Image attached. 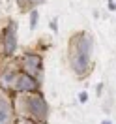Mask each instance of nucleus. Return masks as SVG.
<instances>
[{
    "label": "nucleus",
    "instance_id": "nucleus-1",
    "mask_svg": "<svg viewBox=\"0 0 116 124\" xmlns=\"http://www.w3.org/2000/svg\"><path fill=\"white\" fill-rule=\"evenodd\" d=\"M90 56H92V39L86 34H79L69 47L71 68L77 73H84L88 68V62H90Z\"/></svg>",
    "mask_w": 116,
    "mask_h": 124
},
{
    "label": "nucleus",
    "instance_id": "nucleus-2",
    "mask_svg": "<svg viewBox=\"0 0 116 124\" xmlns=\"http://www.w3.org/2000/svg\"><path fill=\"white\" fill-rule=\"evenodd\" d=\"M28 113H30L36 120H45L47 115H49V105H47V101L41 98V96H30L28 100Z\"/></svg>",
    "mask_w": 116,
    "mask_h": 124
},
{
    "label": "nucleus",
    "instance_id": "nucleus-3",
    "mask_svg": "<svg viewBox=\"0 0 116 124\" xmlns=\"http://www.w3.org/2000/svg\"><path fill=\"white\" fill-rule=\"evenodd\" d=\"M15 49H17V24L11 23L4 32V51L9 56L15 53Z\"/></svg>",
    "mask_w": 116,
    "mask_h": 124
},
{
    "label": "nucleus",
    "instance_id": "nucleus-4",
    "mask_svg": "<svg viewBox=\"0 0 116 124\" xmlns=\"http://www.w3.org/2000/svg\"><path fill=\"white\" fill-rule=\"evenodd\" d=\"M23 64H24V70H26L28 75L39 77V73H41V58H39L38 54H26Z\"/></svg>",
    "mask_w": 116,
    "mask_h": 124
},
{
    "label": "nucleus",
    "instance_id": "nucleus-5",
    "mask_svg": "<svg viewBox=\"0 0 116 124\" xmlns=\"http://www.w3.org/2000/svg\"><path fill=\"white\" fill-rule=\"evenodd\" d=\"M13 86H15V90H36L38 88V81H36V77H32L28 73H21Z\"/></svg>",
    "mask_w": 116,
    "mask_h": 124
},
{
    "label": "nucleus",
    "instance_id": "nucleus-6",
    "mask_svg": "<svg viewBox=\"0 0 116 124\" xmlns=\"http://www.w3.org/2000/svg\"><path fill=\"white\" fill-rule=\"evenodd\" d=\"M11 116H13V111H11L9 101L0 96V124H9L11 122Z\"/></svg>",
    "mask_w": 116,
    "mask_h": 124
},
{
    "label": "nucleus",
    "instance_id": "nucleus-7",
    "mask_svg": "<svg viewBox=\"0 0 116 124\" xmlns=\"http://www.w3.org/2000/svg\"><path fill=\"white\" fill-rule=\"evenodd\" d=\"M36 24H38V11L34 9L30 13V28H36Z\"/></svg>",
    "mask_w": 116,
    "mask_h": 124
},
{
    "label": "nucleus",
    "instance_id": "nucleus-8",
    "mask_svg": "<svg viewBox=\"0 0 116 124\" xmlns=\"http://www.w3.org/2000/svg\"><path fill=\"white\" fill-rule=\"evenodd\" d=\"M86 100H88V94H86V92H81V94H79V101H82V103H84Z\"/></svg>",
    "mask_w": 116,
    "mask_h": 124
},
{
    "label": "nucleus",
    "instance_id": "nucleus-9",
    "mask_svg": "<svg viewBox=\"0 0 116 124\" xmlns=\"http://www.w3.org/2000/svg\"><path fill=\"white\" fill-rule=\"evenodd\" d=\"M51 30H58V24H56V21H51Z\"/></svg>",
    "mask_w": 116,
    "mask_h": 124
},
{
    "label": "nucleus",
    "instance_id": "nucleus-10",
    "mask_svg": "<svg viewBox=\"0 0 116 124\" xmlns=\"http://www.w3.org/2000/svg\"><path fill=\"white\" fill-rule=\"evenodd\" d=\"M23 2L24 0H21V4H23ZM30 2L32 4H39V2H43V0H26V4H30Z\"/></svg>",
    "mask_w": 116,
    "mask_h": 124
},
{
    "label": "nucleus",
    "instance_id": "nucleus-11",
    "mask_svg": "<svg viewBox=\"0 0 116 124\" xmlns=\"http://www.w3.org/2000/svg\"><path fill=\"white\" fill-rule=\"evenodd\" d=\"M21 124H32L30 120H21Z\"/></svg>",
    "mask_w": 116,
    "mask_h": 124
},
{
    "label": "nucleus",
    "instance_id": "nucleus-12",
    "mask_svg": "<svg viewBox=\"0 0 116 124\" xmlns=\"http://www.w3.org/2000/svg\"><path fill=\"white\" fill-rule=\"evenodd\" d=\"M101 124H110V122H109V120H105V122H101Z\"/></svg>",
    "mask_w": 116,
    "mask_h": 124
}]
</instances>
